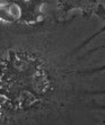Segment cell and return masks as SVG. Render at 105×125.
I'll use <instances>...</instances> for the list:
<instances>
[{
    "instance_id": "cell-1",
    "label": "cell",
    "mask_w": 105,
    "mask_h": 125,
    "mask_svg": "<svg viewBox=\"0 0 105 125\" xmlns=\"http://www.w3.org/2000/svg\"><path fill=\"white\" fill-rule=\"evenodd\" d=\"M57 6L62 17L78 10L84 17L95 16L105 19V0H57Z\"/></svg>"
},
{
    "instance_id": "cell-2",
    "label": "cell",
    "mask_w": 105,
    "mask_h": 125,
    "mask_svg": "<svg viewBox=\"0 0 105 125\" xmlns=\"http://www.w3.org/2000/svg\"><path fill=\"white\" fill-rule=\"evenodd\" d=\"M19 10L18 20L34 26L43 22L48 16V0H14Z\"/></svg>"
},
{
    "instance_id": "cell-3",
    "label": "cell",
    "mask_w": 105,
    "mask_h": 125,
    "mask_svg": "<svg viewBox=\"0 0 105 125\" xmlns=\"http://www.w3.org/2000/svg\"><path fill=\"white\" fill-rule=\"evenodd\" d=\"M18 20L11 11L10 5L0 3V21L5 23L15 22Z\"/></svg>"
}]
</instances>
